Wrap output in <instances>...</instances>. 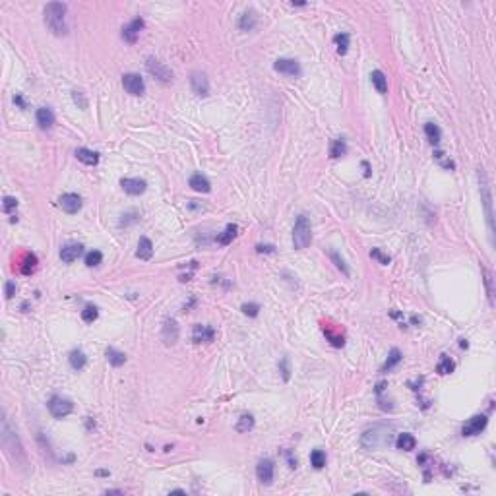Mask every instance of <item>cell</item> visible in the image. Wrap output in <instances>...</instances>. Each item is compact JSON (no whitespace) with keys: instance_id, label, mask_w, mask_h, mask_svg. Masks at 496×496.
Instances as JSON below:
<instances>
[{"instance_id":"cell-1","label":"cell","mask_w":496,"mask_h":496,"mask_svg":"<svg viewBox=\"0 0 496 496\" xmlns=\"http://www.w3.org/2000/svg\"><path fill=\"white\" fill-rule=\"evenodd\" d=\"M2 446H4V450H6V454H8V458H10L14 464L26 465V452H24V446H22L18 434L10 429L8 419H2Z\"/></svg>"},{"instance_id":"cell-2","label":"cell","mask_w":496,"mask_h":496,"mask_svg":"<svg viewBox=\"0 0 496 496\" xmlns=\"http://www.w3.org/2000/svg\"><path fill=\"white\" fill-rule=\"evenodd\" d=\"M66 12H68V6L64 2H49L45 6V24L55 35H66L68 33Z\"/></svg>"},{"instance_id":"cell-3","label":"cell","mask_w":496,"mask_h":496,"mask_svg":"<svg viewBox=\"0 0 496 496\" xmlns=\"http://www.w3.org/2000/svg\"><path fill=\"white\" fill-rule=\"evenodd\" d=\"M312 243V225L307 216H299L293 229V247L297 250H305Z\"/></svg>"},{"instance_id":"cell-4","label":"cell","mask_w":496,"mask_h":496,"mask_svg":"<svg viewBox=\"0 0 496 496\" xmlns=\"http://www.w3.org/2000/svg\"><path fill=\"white\" fill-rule=\"evenodd\" d=\"M146 68H148V72L157 78L159 82H163V84H169V82H173V70L165 64V62H161L159 59H155V57H148V61H146Z\"/></svg>"},{"instance_id":"cell-5","label":"cell","mask_w":496,"mask_h":496,"mask_svg":"<svg viewBox=\"0 0 496 496\" xmlns=\"http://www.w3.org/2000/svg\"><path fill=\"white\" fill-rule=\"evenodd\" d=\"M479 183H481V194H483V202H485V210H487V221H489V229H491V235L495 231V225H493V196H491V188H489V183H487V175L483 169H479Z\"/></svg>"},{"instance_id":"cell-6","label":"cell","mask_w":496,"mask_h":496,"mask_svg":"<svg viewBox=\"0 0 496 496\" xmlns=\"http://www.w3.org/2000/svg\"><path fill=\"white\" fill-rule=\"evenodd\" d=\"M49 411L55 419H64L66 415H70L74 411V403L66 398H61V396H55L51 402H49Z\"/></svg>"},{"instance_id":"cell-7","label":"cell","mask_w":496,"mask_h":496,"mask_svg":"<svg viewBox=\"0 0 496 496\" xmlns=\"http://www.w3.org/2000/svg\"><path fill=\"white\" fill-rule=\"evenodd\" d=\"M123 88L126 90V93H130V95H144L146 92V84H144V78L140 76V74H134V72H130V74H124L123 76Z\"/></svg>"},{"instance_id":"cell-8","label":"cell","mask_w":496,"mask_h":496,"mask_svg":"<svg viewBox=\"0 0 496 496\" xmlns=\"http://www.w3.org/2000/svg\"><path fill=\"white\" fill-rule=\"evenodd\" d=\"M487 425H489L487 415H473V417L464 425L462 434H464V436H477V434H481L487 429Z\"/></svg>"},{"instance_id":"cell-9","label":"cell","mask_w":496,"mask_h":496,"mask_svg":"<svg viewBox=\"0 0 496 496\" xmlns=\"http://www.w3.org/2000/svg\"><path fill=\"white\" fill-rule=\"evenodd\" d=\"M190 88L198 97H208L210 95V80L204 72H192L190 76Z\"/></svg>"},{"instance_id":"cell-10","label":"cell","mask_w":496,"mask_h":496,"mask_svg":"<svg viewBox=\"0 0 496 496\" xmlns=\"http://www.w3.org/2000/svg\"><path fill=\"white\" fill-rule=\"evenodd\" d=\"M274 70L279 72V74H285V76H301V64L295 61V59H278L274 62Z\"/></svg>"},{"instance_id":"cell-11","label":"cell","mask_w":496,"mask_h":496,"mask_svg":"<svg viewBox=\"0 0 496 496\" xmlns=\"http://www.w3.org/2000/svg\"><path fill=\"white\" fill-rule=\"evenodd\" d=\"M274 475H276V465H274L272 460H262L256 465V477H258V481L262 485H272Z\"/></svg>"},{"instance_id":"cell-12","label":"cell","mask_w":496,"mask_h":496,"mask_svg":"<svg viewBox=\"0 0 496 496\" xmlns=\"http://www.w3.org/2000/svg\"><path fill=\"white\" fill-rule=\"evenodd\" d=\"M59 206L66 214H78L82 210V198L74 192H68V194H62L59 198Z\"/></svg>"},{"instance_id":"cell-13","label":"cell","mask_w":496,"mask_h":496,"mask_svg":"<svg viewBox=\"0 0 496 496\" xmlns=\"http://www.w3.org/2000/svg\"><path fill=\"white\" fill-rule=\"evenodd\" d=\"M161 338H163V341H165L167 345H175V343L179 341V324H177V320L167 318V320L163 322Z\"/></svg>"},{"instance_id":"cell-14","label":"cell","mask_w":496,"mask_h":496,"mask_svg":"<svg viewBox=\"0 0 496 496\" xmlns=\"http://www.w3.org/2000/svg\"><path fill=\"white\" fill-rule=\"evenodd\" d=\"M216 338V330L212 326H202V324H196L194 330H192V340L194 343H212Z\"/></svg>"},{"instance_id":"cell-15","label":"cell","mask_w":496,"mask_h":496,"mask_svg":"<svg viewBox=\"0 0 496 496\" xmlns=\"http://www.w3.org/2000/svg\"><path fill=\"white\" fill-rule=\"evenodd\" d=\"M121 186L124 188L126 194H130V196H140V194L146 192L148 183H146L144 179H123V181H121Z\"/></svg>"},{"instance_id":"cell-16","label":"cell","mask_w":496,"mask_h":496,"mask_svg":"<svg viewBox=\"0 0 496 496\" xmlns=\"http://www.w3.org/2000/svg\"><path fill=\"white\" fill-rule=\"evenodd\" d=\"M144 20L142 18H134L126 28L123 30V39L124 41H128V43H136V39H138V35H140V31L144 30Z\"/></svg>"},{"instance_id":"cell-17","label":"cell","mask_w":496,"mask_h":496,"mask_svg":"<svg viewBox=\"0 0 496 496\" xmlns=\"http://www.w3.org/2000/svg\"><path fill=\"white\" fill-rule=\"evenodd\" d=\"M82 252H84V247H82V245H78V243H70V245L62 247L61 260L62 262H66V264H72V262H76V260L82 256Z\"/></svg>"},{"instance_id":"cell-18","label":"cell","mask_w":496,"mask_h":496,"mask_svg":"<svg viewBox=\"0 0 496 496\" xmlns=\"http://www.w3.org/2000/svg\"><path fill=\"white\" fill-rule=\"evenodd\" d=\"M35 119H37V124H39V128H41V130H49V128H53V126H55V113H53L49 107H41V109H37Z\"/></svg>"},{"instance_id":"cell-19","label":"cell","mask_w":496,"mask_h":496,"mask_svg":"<svg viewBox=\"0 0 496 496\" xmlns=\"http://www.w3.org/2000/svg\"><path fill=\"white\" fill-rule=\"evenodd\" d=\"M188 185H190V188H192V190H196V192H202V194H208V192L212 190V185H210V181H208V179H206L204 175H200V173H198V175H192V177H190V183H188Z\"/></svg>"},{"instance_id":"cell-20","label":"cell","mask_w":496,"mask_h":496,"mask_svg":"<svg viewBox=\"0 0 496 496\" xmlns=\"http://www.w3.org/2000/svg\"><path fill=\"white\" fill-rule=\"evenodd\" d=\"M136 256H138L140 260H150V258L154 256V245H152V241H150L148 237H140Z\"/></svg>"},{"instance_id":"cell-21","label":"cell","mask_w":496,"mask_h":496,"mask_svg":"<svg viewBox=\"0 0 496 496\" xmlns=\"http://www.w3.org/2000/svg\"><path fill=\"white\" fill-rule=\"evenodd\" d=\"M76 157H78V161H82L84 165H97L99 163V154H95L92 150H88V148H80V150H76Z\"/></svg>"},{"instance_id":"cell-22","label":"cell","mask_w":496,"mask_h":496,"mask_svg":"<svg viewBox=\"0 0 496 496\" xmlns=\"http://www.w3.org/2000/svg\"><path fill=\"white\" fill-rule=\"evenodd\" d=\"M68 361H70V367H72L74 371H82V369L86 367V363H88V357H86V353H84L82 349H74V351L70 353Z\"/></svg>"},{"instance_id":"cell-23","label":"cell","mask_w":496,"mask_h":496,"mask_svg":"<svg viewBox=\"0 0 496 496\" xmlns=\"http://www.w3.org/2000/svg\"><path fill=\"white\" fill-rule=\"evenodd\" d=\"M256 22H258L256 12H254V10H247V12L241 16V20H239V30L241 31H252L254 28H256Z\"/></svg>"},{"instance_id":"cell-24","label":"cell","mask_w":496,"mask_h":496,"mask_svg":"<svg viewBox=\"0 0 496 496\" xmlns=\"http://www.w3.org/2000/svg\"><path fill=\"white\" fill-rule=\"evenodd\" d=\"M396 446H398V450H403V452H411V450H415V446H417V440H415V436L409 433H403L398 436V440H396Z\"/></svg>"},{"instance_id":"cell-25","label":"cell","mask_w":496,"mask_h":496,"mask_svg":"<svg viewBox=\"0 0 496 496\" xmlns=\"http://www.w3.org/2000/svg\"><path fill=\"white\" fill-rule=\"evenodd\" d=\"M371 80H372V86L376 88V92L378 93H384L388 92V78L384 76V72H380V70H374L371 74Z\"/></svg>"},{"instance_id":"cell-26","label":"cell","mask_w":496,"mask_h":496,"mask_svg":"<svg viewBox=\"0 0 496 496\" xmlns=\"http://www.w3.org/2000/svg\"><path fill=\"white\" fill-rule=\"evenodd\" d=\"M400 363H402V353H400V349H392L390 355H388V359H386V363H384V367H382V372H390L392 369H396Z\"/></svg>"},{"instance_id":"cell-27","label":"cell","mask_w":496,"mask_h":496,"mask_svg":"<svg viewBox=\"0 0 496 496\" xmlns=\"http://www.w3.org/2000/svg\"><path fill=\"white\" fill-rule=\"evenodd\" d=\"M105 355H107V361H109L113 367H123L124 363H126V355H124L123 351L113 349V347H109Z\"/></svg>"},{"instance_id":"cell-28","label":"cell","mask_w":496,"mask_h":496,"mask_svg":"<svg viewBox=\"0 0 496 496\" xmlns=\"http://www.w3.org/2000/svg\"><path fill=\"white\" fill-rule=\"evenodd\" d=\"M235 237H237V225H233V223H231V225H227V227H225V231H223L221 235H217V243H219V245H223V247H227V245H229Z\"/></svg>"},{"instance_id":"cell-29","label":"cell","mask_w":496,"mask_h":496,"mask_svg":"<svg viewBox=\"0 0 496 496\" xmlns=\"http://www.w3.org/2000/svg\"><path fill=\"white\" fill-rule=\"evenodd\" d=\"M454 369H456L454 361H452L448 355H442V357H440V361H438V365H436V372H438V374H442V376H446V374L454 372Z\"/></svg>"},{"instance_id":"cell-30","label":"cell","mask_w":496,"mask_h":496,"mask_svg":"<svg viewBox=\"0 0 496 496\" xmlns=\"http://www.w3.org/2000/svg\"><path fill=\"white\" fill-rule=\"evenodd\" d=\"M483 276H485V285H487V297H489V303L491 307L495 305V279H493V274L483 266Z\"/></svg>"},{"instance_id":"cell-31","label":"cell","mask_w":496,"mask_h":496,"mask_svg":"<svg viewBox=\"0 0 496 496\" xmlns=\"http://www.w3.org/2000/svg\"><path fill=\"white\" fill-rule=\"evenodd\" d=\"M425 134H427V140L431 142V144H438L440 142V138H442V132H440V128L436 126L434 123H427L425 124Z\"/></svg>"},{"instance_id":"cell-32","label":"cell","mask_w":496,"mask_h":496,"mask_svg":"<svg viewBox=\"0 0 496 496\" xmlns=\"http://www.w3.org/2000/svg\"><path fill=\"white\" fill-rule=\"evenodd\" d=\"M347 154V146L343 140H334L332 146H330V157L332 159H338V157H343Z\"/></svg>"},{"instance_id":"cell-33","label":"cell","mask_w":496,"mask_h":496,"mask_svg":"<svg viewBox=\"0 0 496 496\" xmlns=\"http://www.w3.org/2000/svg\"><path fill=\"white\" fill-rule=\"evenodd\" d=\"M334 43H336V47H338V53H340V55H345V53L349 51V33H338V35L334 37Z\"/></svg>"},{"instance_id":"cell-34","label":"cell","mask_w":496,"mask_h":496,"mask_svg":"<svg viewBox=\"0 0 496 496\" xmlns=\"http://www.w3.org/2000/svg\"><path fill=\"white\" fill-rule=\"evenodd\" d=\"M252 429H254V417L252 415H243L239 419V423H237V431L239 433H248Z\"/></svg>"},{"instance_id":"cell-35","label":"cell","mask_w":496,"mask_h":496,"mask_svg":"<svg viewBox=\"0 0 496 496\" xmlns=\"http://www.w3.org/2000/svg\"><path fill=\"white\" fill-rule=\"evenodd\" d=\"M101 262H103V254H101L99 250H92V252L86 254V266H88V268H95V266H99Z\"/></svg>"},{"instance_id":"cell-36","label":"cell","mask_w":496,"mask_h":496,"mask_svg":"<svg viewBox=\"0 0 496 496\" xmlns=\"http://www.w3.org/2000/svg\"><path fill=\"white\" fill-rule=\"evenodd\" d=\"M310 464L314 465L316 469H322V467L326 465V454H324L322 450H314V452L310 454Z\"/></svg>"},{"instance_id":"cell-37","label":"cell","mask_w":496,"mask_h":496,"mask_svg":"<svg viewBox=\"0 0 496 496\" xmlns=\"http://www.w3.org/2000/svg\"><path fill=\"white\" fill-rule=\"evenodd\" d=\"M97 316H99V310H97V307H93V305H88L86 309L82 310V320H84V322H88V324L95 322V320H97Z\"/></svg>"},{"instance_id":"cell-38","label":"cell","mask_w":496,"mask_h":496,"mask_svg":"<svg viewBox=\"0 0 496 496\" xmlns=\"http://www.w3.org/2000/svg\"><path fill=\"white\" fill-rule=\"evenodd\" d=\"M35 266H37V258H35L33 254H26V262H24L20 268H22V272H24L26 276H30V274H33Z\"/></svg>"},{"instance_id":"cell-39","label":"cell","mask_w":496,"mask_h":496,"mask_svg":"<svg viewBox=\"0 0 496 496\" xmlns=\"http://www.w3.org/2000/svg\"><path fill=\"white\" fill-rule=\"evenodd\" d=\"M16 208H18V200H16L14 196H4V200H2V210H4V214H12Z\"/></svg>"},{"instance_id":"cell-40","label":"cell","mask_w":496,"mask_h":496,"mask_svg":"<svg viewBox=\"0 0 496 496\" xmlns=\"http://www.w3.org/2000/svg\"><path fill=\"white\" fill-rule=\"evenodd\" d=\"M241 310H243L247 316H250V318H256L258 312H260V305H256V303H247V305L241 307Z\"/></svg>"},{"instance_id":"cell-41","label":"cell","mask_w":496,"mask_h":496,"mask_svg":"<svg viewBox=\"0 0 496 496\" xmlns=\"http://www.w3.org/2000/svg\"><path fill=\"white\" fill-rule=\"evenodd\" d=\"M371 256L372 258H376L380 264H390V256L388 254H384L380 248H372L371 250Z\"/></svg>"},{"instance_id":"cell-42","label":"cell","mask_w":496,"mask_h":496,"mask_svg":"<svg viewBox=\"0 0 496 496\" xmlns=\"http://www.w3.org/2000/svg\"><path fill=\"white\" fill-rule=\"evenodd\" d=\"M279 369H281V376H283V380L287 382V380L291 378V371H289V361H287V357H283V359H281Z\"/></svg>"},{"instance_id":"cell-43","label":"cell","mask_w":496,"mask_h":496,"mask_svg":"<svg viewBox=\"0 0 496 496\" xmlns=\"http://www.w3.org/2000/svg\"><path fill=\"white\" fill-rule=\"evenodd\" d=\"M72 97H74L76 105H80V109H88V99L84 97V93H82V92H74V93H72Z\"/></svg>"},{"instance_id":"cell-44","label":"cell","mask_w":496,"mask_h":496,"mask_svg":"<svg viewBox=\"0 0 496 496\" xmlns=\"http://www.w3.org/2000/svg\"><path fill=\"white\" fill-rule=\"evenodd\" d=\"M330 256H332V260H334V262H336V266H338V268H340L341 272H343V274H345V276H349V270H347V266H345V262H343V260H341L340 256H338V254H336V252H332V254H330Z\"/></svg>"},{"instance_id":"cell-45","label":"cell","mask_w":496,"mask_h":496,"mask_svg":"<svg viewBox=\"0 0 496 496\" xmlns=\"http://www.w3.org/2000/svg\"><path fill=\"white\" fill-rule=\"evenodd\" d=\"M4 295H6V299H12V297L16 295V283H14V281H6V285H4Z\"/></svg>"},{"instance_id":"cell-46","label":"cell","mask_w":496,"mask_h":496,"mask_svg":"<svg viewBox=\"0 0 496 496\" xmlns=\"http://www.w3.org/2000/svg\"><path fill=\"white\" fill-rule=\"evenodd\" d=\"M256 252H260V254H274V252H276V247H274V245H258V247H256Z\"/></svg>"},{"instance_id":"cell-47","label":"cell","mask_w":496,"mask_h":496,"mask_svg":"<svg viewBox=\"0 0 496 496\" xmlns=\"http://www.w3.org/2000/svg\"><path fill=\"white\" fill-rule=\"evenodd\" d=\"M14 103H18V105H20V107H22V109H26V103H24V99H22V95H16V97H14Z\"/></svg>"}]
</instances>
